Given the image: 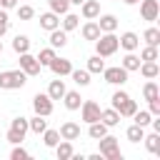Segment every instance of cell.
I'll list each match as a JSON object with an SVG mask.
<instances>
[{
  "instance_id": "obj_1",
  "label": "cell",
  "mask_w": 160,
  "mask_h": 160,
  "mask_svg": "<svg viewBox=\"0 0 160 160\" xmlns=\"http://www.w3.org/2000/svg\"><path fill=\"white\" fill-rule=\"evenodd\" d=\"M118 48H120V42L115 38V32H100V38L95 40V55H100V58L115 55Z\"/></svg>"
},
{
  "instance_id": "obj_2",
  "label": "cell",
  "mask_w": 160,
  "mask_h": 160,
  "mask_svg": "<svg viewBox=\"0 0 160 160\" xmlns=\"http://www.w3.org/2000/svg\"><path fill=\"white\" fill-rule=\"evenodd\" d=\"M28 82V75L22 70H2L0 72V90H18Z\"/></svg>"
},
{
  "instance_id": "obj_3",
  "label": "cell",
  "mask_w": 160,
  "mask_h": 160,
  "mask_svg": "<svg viewBox=\"0 0 160 160\" xmlns=\"http://www.w3.org/2000/svg\"><path fill=\"white\" fill-rule=\"evenodd\" d=\"M28 118H22V115H18V118H12V122H10V130H8V142H12V145H18V142H22L25 140V135H28Z\"/></svg>"
},
{
  "instance_id": "obj_4",
  "label": "cell",
  "mask_w": 160,
  "mask_h": 160,
  "mask_svg": "<svg viewBox=\"0 0 160 160\" xmlns=\"http://www.w3.org/2000/svg\"><path fill=\"white\" fill-rule=\"evenodd\" d=\"M98 142H100V155H102V158H108V160H122V152H120V148H118V138L102 135Z\"/></svg>"
},
{
  "instance_id": "obj_5",
  "label": "cell",
  "mask_w": 160,
  "mask_h": 160,
  "mask_svg": "<svg viewBox=\"0 0 160 160\" xmlns=\"http://www.w3.org/2000/svg\"><path fill=\"white\" fill-rule=\"evenodd\" d=\"M102 78H105V82H110V85H125V82H128V70H125L122 65L105 68V70H102Z\"/></svg>"
},
{
  "instance_id": "obj_6",
  "label": "cell",
  "mask_w": 160,
  "mask_h": 160,
  "mask_svg": "<svg viewBox=\"0 0 160 160\" xmlns=\"http://www.w3.org/2000/svg\"><path fill=\"white\" fill-rule=\"evenodd\" d=\"M32 110H35V115H42V118H48L52 112V100L48 98V92H38L32 98Z\"/></svg>"
},
{
  "instance_id": "obj_7",
  "label": "cell",
  "mask_w": 160,
  "mask_h": 160,
  "mask_svg": "<svg viewBox=\"0 0 160 160\" xmlns=\"http://www.w3.org/2000/svg\"><path fill=\"white\" fill-rule=\"evenodd\" d=\"M100 105L95 102V100H82V105H80V115H82V120L90 125V122H95V120H100Z\"/></svg>"
},
{
  "instance_id": "obj_8",
  "label": "cell",
  "mask_w": 160,
  "mask_h": 160,
  "mask_svg": "<svg viewBox=\"0 0 160 160\" xmlns=\"http://www.w3.org/2000/svg\"><path fill=\"white\" fill-rule=\"evenodd\" d=\"M160 15V2L158 0H140V18L148 22H155Z\"/></svg>"
},
{
  "instance_id": "obj_9",
  "label": "cell",
  "mask_w": 160,
  "mask_h": 160,
  "mask_svg": "<svg viewBox=\"0 0 160 160\" xmlns=\"http://www.w3.org/2000/svg\"><path fill=\"white\" fill-rule=\"evenodd\" d=\"M40 68H42V65L38 62L35 55H30V52H22V55H20V70H22L25 75H38Z\"/></svg>"
},
{
  "instance_id": "obj_10",
  "label": "cell",
  "mask_w": 160,
  "mask_h": 160,
  "mask_svg": "<svg viewBox=\"0 0 160 160\" xmlns=\"http://www.w3.org/2000/svg\"><path fill=\"white\" fill-rule=\"evenodd\" d=\"M48 68H50V70H52L58 78H62V75H70V70H72V62H70L68 58H58V55H55V58H52V62H50Z\"/></svg>"
},
{
  "instance_id": "obj_11",
  "label": "cell",
  "mask_w": 160,
  "mask_h": 160,
  "mask_svg": "<svg viewBox=\"0 0 160 160\" xmlns=\"http://www.w3.org/2000/svg\"><path fill=\"white\" fill-rule=\"evenodd\" d=\"M58 132H60V140H78V138H80V125L72 122V120H68V122L60 125Z\"/></svg>"
},
{
  "instance_id": "obj_12",
  "label": "cell",
  "mask_w": 160,
  "mask_h": 160,
  "mask_svg": "<svg viewBox=\"0 0 160 160\" xmlns=\"http://www.w3.org/2000/svg\"><path fill=\"white\" fill-rule=\"evenodd\" d=\"M95 20H98L100 32H115V30H118V18L110 15V12H108V15H98Z\"/></svg>"
},
{
  "instance_id": "obj_13",
  "label": "cell",
  "mask_w": 160,
  "mask_h": 160,
  "mask_svg": "<svg viewBox=\"0 0 160 160\" xmlns=\"http://www.w3.org/2000/svg\"><path fill=\"white\" fill-rule=\"evenodd\" d=\"M118 42H120V48H122V50L135 52V50H138V45H140V38H138L135 32H122V35L118 38Z\"/></svg>"
},
{
  "instance_id": "obj_14",
  "label": "cell",
  "mask_w": 160,
  "mask_h": 160,
  "mask_svg": "<svg viewBox=\"0 0 160 160\" xmlns=\"http://www.w3.org/2000/svg\"><path fill=\"white\" fill-rule=\"evenodd\" d=\"M80 12H82L85 20H95V18L100 15V2H98V0H82Z\"/></svg>"
},
{
  "instance_id": "obj_15",
  "label": "cell",
  "mask_w": 160,
  "mask_h": 160,
  "mask_svg": "<svg viewBox=\"0 0 160 160\" xmlns=\"http://www.w3.org/2000/svg\"><path fill=\"white\" fill-rule=\"evenodd\" d=\"M40 28L48 30V32L55 30V28H60V15H55L52 10H50V12H42V15H40Z\"/></svg>"
},
{
  "instance_id": "obj_16",
  "label": "cell",
  "mask_w": 160,
  "mask_h": 160,
  "mask_svg": "<svg viewBox=\"0 0 160 160\" xmlns=\"http://www.w3.org/2000/svg\"><path fill=\"white\" fill-rule=\"evenodd\" d=\"M140 72H142V78H148V80H155L158 75H160V65L155 62V60H148V62H140V68H138Z\"/></svg>"
},
{
  "instance_id": "obj_17",
  "label": "cell",
  "mask_w": 160,
  "mask_h": 160,
  "mask_svg": "<svg viewBox=\"0 0 160 160\" xmlns=\"http://www.w3.org/2000/svg\"><path fill=\"white\" fill-rule=\"evenodd\" d=\"M65 82L62 80H50V85H48V98L50 100H62V95H65Z\"/></svg>"
},
{
  "instance_id": "obj_18",
  "label": "cell",
  "mask_w": 160,
  "mask_h": 160,
  "mask_svg": "<svg viewBox=\"0 0 160 160\" xmlns=\"http://www.w3.org/2000/svg\"><path fill=\"white\" fill-rule=\"evenodd\" d=\"M62 100H65V108L68 110H80V105H82V98H80L78 90H65Z\"/></svg>"
},
{
  "instance_id": "obj_19",
  "label": "cell",
  "mask_w": 160,
  "mask_h": 160,
  "mask_svg": "<svg viewBox=\"0 0 160 160\" xmlns=\"http://www.w3.org/2000/svg\"><path fill=\"white\" fill-rule=\"evenodd\" d=\"M100 122H105L108 128H115L120 122V112L115 108H108V110H100Z\"/></svg>"
},
{
  "instance_id": "obj_20",
  "label": "cell",
  "mask_w": 160,
  "mask_h": 160,
  "mask_svg": "<svg viewBox=\"0 0 160 160\" xmlns=\"http://www.w3.org/2000/svg\"><path fill=\"white\" fill-rule=\"evenodd\" d=\"M72 140H62V142H58L55 145V155H58V160H70L72 158Z\"/></svg>"
},
{
  "instance_id": "obj_21",
  "label": "cell",
  "mask_w": 160,
  "mask_h": 160,
  "mask_svg": "<svg viewBox=\"0 0 160 160\" xmlns=\"http://www.w3.org/2000/svg\"><path fill=\"white\" fill-rule=\"evenodd\" d=\"M82 38H85V40H90V42H95V40L100 38V28H98V22H95V20H88V22L82 25Z\"/></svg>"
},
{
  "instance_id": "obj_22",
  "label": "cell",
  "mask_w": 160,
  "mask_h": 160,
  "mask_svg": "<svg viewBox=\"0 0 160 160\" xmlns=\"http://www.w3.org/2000/svg\"><path fill=\"white\" fill-rule=\"evenodd\" d=\"M65 45H68V32L60 28L50 30V48H65Z\"/></svg>"
},
{
  "instance_id": "obj_23",
  "label": "cell",
  "mask_w": 160,
  "mask_h": 160,
  "mask_svg": "<svg viewBox=\"0 0 160 160\" xmlns=\"http://www.w3.org/2000/svg\"><path fill=\"white\" fill-rule=\"evenodd\" d=\"M142 142H145L148 152L160 155V132H150V135H145V138H142Z\"/></svg>"
},
{
  "instance_id": "obj_24",
  "label": "cell",
  "mask_w": 160,
  "mask_h": 160,
  "mask_svg": "<svg viewBox=\"0 0 160 160\" xmlns=\"http://www.w3.org/2000/svg\"><path fill=\"white\" fill-rule=\"evenodd\" d=\"M88 135H90L92 140H100L102 135H108V125H105V122H100V120H95V122H90Z\"/></svg>"
},
{
  "instance_id": "obj_25",
  "label": "cell",
  "mask_w": 160,
  "mask_h": 160,
  "mask_svg": "<svg viewBox=\"0 0 160 160\" xmlns=\"http://www.w3.org/2000/svg\"><path fill=\"white\" fill-rule=\"evenodd\" d=\"M12 50H15L18 55L28 52V50H30V38H28V35H15V40H12Z\"/></svg>"
},
{
  "instance_id": "obj_26",
  "label": "cell",
  "mask_w": 160,
  "mask_h": 160,
  "mask_svg": "<svg viewBox=\"0 0 160 160\" xmlns=\"http://www.w3.org/2000/svg\"><path fill=\"white\" fill-rule=\"evenodd\" d=\"M70 78H72V82L75 85H80V88H85V85H90V72L88 70H70Z\"/></svg>"
},
{
  "instance_id": "obj_27",
  "label": "cell",
  "mask_w": 160,
  "mask_h": 160,
  "mask_svg": "<svg viewBox=\"0 0 160 160\" xmlns=\"http://www.w3.org/2000/svg\"><path fill=\"white\" fill-rule=\"evenodd\" d=\"M138 110V102L132 100V98H128L125 102H120L118 105V112H120V118H132V112Z\"/></svg>"
},
{
  "instance_id": "obj_28",
  "label": "cell",
  "mask_w": 160,
  "mask_h": 160,
  "mask_svg": "<svg viewBox=\"0 0 160 160\" xmlns=\"http://www.w3.org/2000/svg\"><path fill=\"white\" fill-rule=\"evenodd\" d=\"M140 62H142V60H140L135 52H128V55L122 58V62H120V65H122L128 72H132V70H138V68H140Z\"/></svg>"
},
{
  "instance_id": "obj_29",
  "label": "cell",
  "mask_w": 160,
  "mask_h": 160,
  "mask_svg": "<svg viewBox=\"0 0 160 160\" xmlns=\"http://www.w3.org/2000/svg\"><path fill=\"white\" fill-rule=\"evenodd\" d=\"M78 25H80V15H75V12H65V18H62V30L70 32V30H75Z\"/></svg>"
},
{
  "instance_id": "obj_30",
  "label": "cell",
  "mask_w": 160,
  "mask_h": 160,
  "mask_svg": "<svg viewBox=\"0 0 160 160\" xmlns=\"http://www.w3.org/2000/svg\"><path fill=\"white\" fill-rule=\"evenodd\" d=\"M28 128H30L32 132H38V135H40V132L48 128V120H45L42 115H35V118H30V120H28Z\"/></svg>"
},
{
  "instance_id": "obj_31",
  "label": "cell",
  "mask_w": 160,
  "mask_h": 160,
  "mask_svg": "<svg viewBox=\"0 0 160 160\" xmlns=\"http://www.w3.org/2000/svg\"><path fill=\"white\" fill-rule=\"evenodd\" d=\"M42 142H45V148H55L58 142H60V132L58 130H42Z\"/></svg>"
},
{
  "instance_id": "obj_32",
  "label": "cell",
  "mask_w": 160,
  "mask_h": 160,
  "mask_svg": "<svg viewBox=\"0 0 160 160\" xmlns=\"http://www.w3.org/2000/svg\"><path fill=\"white\" fill-rule=\"evenodd\" d=\"M48 5H50V10L55 15H65L70 10V0H48Z\"/></svg>"
},
{
  "instance_id": "obj_33",
  "label": "cell",
  "mask_w": 160,
  "mask_h": 160,
  "mask_svg": "<svg viewBox=\"0 0 160 160\" xmlns=\"http://www.w3.org/2000/svg\"><path fill=\"white\" fill-rule=\"evenodd\" d=\"M142 40H145L148 45H155V48H158V45H160V30H158V28H148V30L142 32Z\"/></svg>"
},
{
  "instance_id": "obj_34",
  "label": "cell",
  "mask_w": 160,
  "mask_h": 160,
  "mask_svg": "<svg viewBox=\"0 0 160 160\" xmlns=\"http://www.w3.org/2000/svg\"><path fill=\"white\" fill-rule=\"evenodd\" d=\"M132 118H135V125H140V128H148V125H150V120H152L150 110H135V112H132Z\"/></svg>"
},
{
  "instance_id": "obj_35",
  "label": "cell",
  "mask_w": 160,
  "mask_h": 160,
  "mask_svg": "<svg viewBox=\"0 0 160 160\" xmlns=\"http://www.w3.org/2000/svg\"><path fill=\"white\" fill-rule=\"evenodd\" d=\"M142 138H145V128H140V125L132 122V125L128 128V140H130V142H140Z\"/></svg>"
},
{
  "instance_id": "obj_36",
  "label": "cell",
  "mask_w": 160,
  "mask_h": 160,
  "mask_svg": "<svg viewBox=\"0 0 160 160\" xmlns=\"http://www.w3.org/2000/svg\"><path fill=\"white\" fill-rule=\"evenodd\" d=\"M102 70H105V60L100 55H92L88 60V72H102Z\"/></svg>"
},
{
  "instance_id": "obj_37",
  "label": "cell",
  "mask_w": 160,
  "mask_h": 160,
  "mask_svg": "<svg viewBox=\"0 0 160 160\" xmlns=\"http://www.w3.org/2000/svg\"><path fill=\"white\" fill-rule=\"evenodd\" d=\"M142 98H145V100H155V98H160V90H158V85H155L152 80L145 82V88H142Z\"/></svg>"
},
{
  "instance_id": "obj_38",
  "label": "cell",
  "mask_w": 160,
  "mask_h": 160,
  "mask_svg": "<svg viewBox=\"0 0 160 160\" xmlns=\"http://www.w3.org/2000/svg\"><path fill=\"white\" fill-rule=\"evenodd\" d=\"M52 58H55V48H42V50L38 52V62H40V65H50Z\"/></svg>"
},
{
  "instance_id": "obj_39",
  "label": "cell",
  "mask_w": 160,
  "mask_h": 160,
  "mask_svg": "<svg viewBox=\"0 0 160 160\" xmlns=\"http://www.w3.org/2000/svg\"><path fill=\"white\" fill-rule=\"evenodd\" d=\"M18 18H20V20H32V18H35L32 5H18Z\"/></svg>"
},
{
  "instance_id": "obj_40",
  "label": "cell",
  "mask_w": 160,
  "mask_h": 160,
  "mask_svg": "<svg viewBox=\"0 0 160 160\" xmlns=\"http://www.w3.org/2000/svg\"><path fill=\"white\" fill-rule=\"evenodd\" d=\"M140 60H142V62H148V60H158V48H155V45H148V48H142V52H140Z\"/></svg>"
},
{
  "instance_id": "obj_41",
  "label": "cell",
  "mask_w": 160,
  "mask_h": 160,
  "mask_svg": "<svg viewBox=\"0 0 160 160\" xmlns=\"http://www.w3.org/2000/svg\"><path fill=\"white\" fill-rule=\"evenodd\" d=\"M10 158H12V160H28V158H30V152H28V150L18 142V145L12 148V152H10Z\"/></svg>"
},
{
  "instance_id": "obj_42",
  "label": "cell",
  "mask_w": 160,
  "mask_h": 160,
  "mask_svg": "<svg viewBox=\"0 0 160 160\" xmlns=\"http://www.w3.org/2000/svg\"><path fill=\"white\" fill-rule=\"evenodd\" d=\"M8 28H10V18H8V10H2V8H0V38L8 32Z\"/></svg>"
},
{
  "instance_id": "obj_43",
  "label": "cell",
  "mask_w": 160,
  "mask_h": 160,
  "mask_svg": "<svg viewBox=\"0 0 160 160\" xmlns=\"http://www.w3.org/2000/svg\"><path fill=\"white\" fill-rule=\"evenodd\" d=\"M128 98H130V95H128L125 90H115V92H112V108L118 110V105H120V102H125Z\"/></svg>"
},
{
  "instance_id": "obj_44",
  "label": "cell",
  "mask_w": 160,
  "mask_h": 160,
  "mask_svg": "<svg viewBox=\"0 0 160 160\" xmlns=\"http://www.w3.org/2000/svg\"><path fill=\"white\" fill-rule=\"evenodd\" d=\"M148 102H150V115H160V98L148 100Z\"/></svg>"
},
{
  "instance_id": "obj_45",
  "label": "cell",
  "mask_w": 160,
  "mask_h": 160,
  "mask_svg": "<svg viewBox=\"0 0 160 160\" xmlns=\"http://www.w3.org/2000/svg\"><path fill=\"white\" fill-rule=\"evenodd\" d=\"M0 8H2V10H10V8H18V0H0Z\"/></svg>"
},
{
  "instance_id": "obj_46",
  "label": "cell",
  "mask_w": 160,
  "mask_h": 160,
  "mask_svg": "<svg viewBox=\"0 0 160 160\" xmlns=\"http://www.w3.org/2000/svg\"><path fill=\"white\" fill-rule=\"evenodd\" d=\"M122 2H125V5H138L140 0H122Z\"/></svg>"
},
{
  "instance_id": "obj_47",
  "label": "cell",
  "mask_w": 160,
  "mask_h": 160,
  "mask_svg": "<svg viewBox=\"0 0 160 160\" xmlns=\"http://www.w3.org/2000/svg\"><path fill=\"white\" fill-rule=\"evenodd\" d=\"M70 5H82V0H70Z\"/></svg>"
},
{
  "instance_id": "obj_48",
  "label": "cell",
  "mask_w": 160,
  "mask_h": 160,
  "mask_svg": "<svg viewBox=\"0 0 160 160\" xmlns=\"http://www.w3.org/2000/svg\"><path fill=\"white\" fill-rule=\"evenodd\" d=\"M0 55H2V40H0Z\"/></svg>"
}]
</instances>
